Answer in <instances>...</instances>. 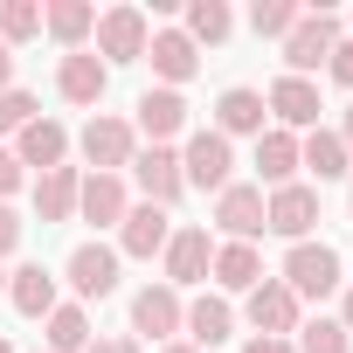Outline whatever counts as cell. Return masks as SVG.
<instances>
[{"mask_svg": "<svg viewBox=\"0 0 353 353\" xmlns=\"http://www.w3.org/2000/svg\"><path fill=\"white\" fill-rule=\"evenodd\" d=\"M277 284H284L298 305H305V298H332V291L346 284V277H339V250H332V243H291Z\"/></svg>", "mask_w": 353, "mask_h": 353, "instance_id": "cell-1", "label": "cell"}, {"mask_svg": "<svg viewBox=\"0 0 353 353\" xmlns=\"http://www.w3.org/2000/svg\"><path fill=\"white\" fill-rule=\"evenodd\" d=\"M8 152L21 159V173H28V166L56 173V166L70 159V132H63L56 118H35V125H21V132H14V145H8Z\"/></svg>", "mask_w": 353, "mask_h": 353, "instance_id": "cell-18", "label": "cell"}, {"mask_svg": "<svg viewBox=\"0 0 353 353\" xmlns=\"http://www.w3.org/2000/svg\"><path fill=\"white\" fill-rule=\"evenodd\" d=\"M298 166L312 173V181H346V173H353V152L339 145V132H325V125H319V132H305V139H298Z\"/></svg>", "mask_w": 353, "mask_h": 353, "instance_id": "cell-24", "label": "cell"}, {"mask_svg": "<svg viewBox=\"0 0 353 353\" xmlns=\"http://www.w3.org/2000/svg\"><path fill=\"white\" fill-rule=\"evenodd\" d=\"M181 319H188V305H181V291L173 284H139L132 291V332L139 339H181Z\"/></svg>", "mask_w": 353, "mask_h": 353, "instance_id": "cell-7", "label": "cell"}, {"mask_svg": "<svg viewBox=\"0 0 353 353\" xmlns=\"http://www.w3.org/2000/svg\"><path fill=\"white\" fill-rule=\"evenodd\" d=\"M14 250H21V215L0 201V256H14Z\"/></svg>", "mask_w": 353, "mask_h": 353, "instance_id": "cell-35", "label": "cell"}, {"mask_svg": "<svg viewBox=\"0 0 353 353\" xmlns=\"http://www.w3.org/2000/svg\"><path fill=\"white\" fill-rule=\"evenodd\" d=\"M35 35H42V8H35V0H0V42L21 49Z\"/></svg>", "mask_w": 353, "mask_h": 353, "instance_id": "cell-30", "label": "cell"}, {"mask_svg": "<svg viewBox=\"0 0 353 353\" xmlns=\"http://www.w3.org/2000/svg\"><path fill=\"white\" fill-rule=\"evenodd\" d=\"M166 243H173V215H166V208H152V201L125 208V222H118V256H159Z\"/></svg>", "mask_w": 353, "mask_h": 353, "instance_id": "cell-16", "label": "cell"}, {"mask_svg": "<svg viewBox=\"0 0 353 353\" xmlns=\"http://www.w3.org/2000/svg\"><path fill=\"white\" fill-rule=\"evenodd\" d=\"M298 21H305L298 0H256V14H250V28H256V35H270V42H284Z\"/></svg>", "mask_w": 353, "mask_h": 353, "instance_id": "cell-32", "label": "cell"}, {"mask_svg": "<svg viewBox=\"0 0 353 353\" xmlns=\"http://www.w3.org/2000/svg\"><path fill=\"white\" fill-rule=\"evenodd\" d=\"M215 229H222L229 243H256V236H263V188L229 181V188L215 194Z\"/></svg>", "mask_w": 353, "mask_h": 353, "instance_id": "cell-11", "label": "cell"}, {"mask_svg": "<svg viewBox=\"0 0 353 353\" xmlns=\"http://www.w3.org/2000/svg\"><path fill=\"white\" fill-rule=\"evenodd\" d=\"M159 353H194V346H188V339H166V346H159Z\"/></svg>", "mask_w": 353, "mask_h": 353, "instance_id": "cell-42", "label": "cell"}, {"mask_svg": "<svg viewBox=\"0 0 353 353\" xmlns=\"http://www.w3.org/2000/svg\"><path fill=\"white\" fill-rule=\"evenodd\" d=\"M325 70H332V83H339V90H353V35H339V49H332V63H325Z\"/></svg>", "mask_w": 353, "mask_h": 353, "instance_id": "cell-34", "label": "cell"}, {"mask_svg": "<svg viewBox=\"0 0 353 353\" xmlns=\"http://www.w3.org/2000/svg\"><path fill=\"white\" fill-rule=\"evenodd\" d=\"M243 312H250V325H256L263 339H291V332H298V298H291L277 277H263V284L250 291V305H243Z\"/></svg>", "mask_w": 353, "mask_h": 353, "instance_id": "cell-19", "label": "cell"}, {"mask_svg": "<svg viewBox=\"0 0 353 353\" xmlns=\"http://www.w3.org/2000/svg\"><path fill=\"white\" fill-rule=\"evenodd\" d=\"M159 263H166V284H173V291H188V284H201V277H208V263H215V236H208L201 222L173 229V243L159 250Z\"/></svg>", "mask_w": 353, "mask_h": 353, "instance_id": "cell-9", "label": "cell"}, {"mask_svg": "<svg viewBox=\"0 0 353 353\" xmlns=\"http://www.w3.org/2000/svg\"><path fill=\"white\" fill-rule=\"evenodd\" d=\"M21 181H28V173H21V159H14L8 145H0V201H8V194H14Z\"/></svg>", "mask_w": 353, "mask_h": 353, "instance_id": "cell-36", "label": "cell"}, {"mask_svg": "<svg viewBox=\"0 0 353 353\" xmlns=\"http://www.w3.org/2000/svg\"><path fill=\"white\" fill-rule=\"evenodd\" d=\"M132 111H139L132 132H145L152 145H166V139H181V132H188V97H181V90H145Z\"/></svg>", "mask_w": 353, "mask_h": 353, "instance_id": "cell-21", "label": "cell"}, {"mask_svg": "<svg viewBox=\"0 0 353 353\" xmlns=\"http://www.w3.org/2000/svg\"><path fill=\"white\" fill-rule=\"evenodd\" d=\"M332 49H339V21H332L325 8H319V14L305 8V21L284 35V77H312V70H325Z\"/></svg>", "mask_w": 353, "mask_h": 353, "instance_id": "cell-4", "label": "cell"}, {"mask_svg": "<svg viewBox=\"0 0 353 353\" xmlns=\"http://www.w3.org/2000/svg\"><path fill=\"white\" fill-rule=\"evenodd\" d=\"M56 90H63V104H104V90H111V70H104L90 49H70V56L56 63Z\"/></svg>", "mask_w": 353, "mask_h": 353, "instance_id": "cell-17", "label": "cell"}, {"mask_svg": "<svg viewBox=\"0 0 353 353\" xmlns=\"http://www.w3.org/2000/svg\"><path fill=\"white\" fill-rule=\"evenodd\" d=\"M42 325H49V353H83V346L97 339V332H90V312H83V305H56V312H49Z\"/></svg>", "mask_w": 353, "mask_h": 353, "instance_id": "cell-29", "label": "cell"}, {"mask_svg": "<svg viewBox=\"0 0 353 353\" xmlns=\"http://www.w3.org/2000/svg\"><path fill=\"white\" fill-rule=\"evenodd\" d=\"M298 353H353V332L339 319H298Z\"/></svg>", "mask_w": 353, "mask_h": 353, "instance_id": "cell-31", "label": "cell"}, {"mask_svg": "<svg viewBox=\"0 0 353 353\" xmlns=\"http://www.w3.org/2000/svg\"><path fill=\"white\" fill-rule=\"evenodd\" d=\"M263 104H270L277 132H319V111H325V97H319L312 77H277V83L263 90Z\"/></svg>", "mask_w": 353, "mask_h": 353, "instance_id": "cell-8", "label": "cell"}, {"mask_svg": "<svg viewBox=\"0 0 353 353\" xmlns=\"http://www.w3.org/2000/svg\"><path fill=\"white\" fill-rule=\"evenodd\" d=\"M42 28L63 42V56L70 49H83L90 35H97V8H90V0H49V8H42Z\"/></svg>", "mask_w": 353, "mask_h": 353, "instance_id": "cell-26", "label": "cell"}, {"mask_svg": "<svg viewBox=\"0 0 353 353\" xmlns=\"http://www.w3.org/2000/svg\"><path fill=\"white\" fill-rule=\"evenodd\" d=\"M243 353H298V346H291V339H263V332H250V346H243Z\"/></svg>", "mask_w": 353, "mask_h": 353, "instance_id": "cell-38", "label": "cell"}, {"mask_svg": "<svg viewBox=\"0 0 353 353\" xmlns=\"http://www.w3.org/2000/svg\"><path fill=\"white\" fill-rule=\"evenodd\" d=\"M125 208H132L125 173H83V188H77V215H83L90 229H118Z\"/></svg>", "mask_w": 353, "mask_h": 353, "instance_id": "cell-15", "label": "cell"}, {"mask_svg": "<svg viewBox=\"0 0 353 353\" xmlns=\"http://www.w3.org/2000/svg\"><path fill=\"white\" fill-rule=\"evenodd\" d=\"M346 208H353V188H346Z\"/></svg>", "mask_w": 353, "mask_h": 353, "instance_id": "cell-45", "label": "cell"}, {"mask_svg": "<svg viewBox=\"0 0 353 353\" xmlns=\"http://www.w3.org/2000/svg\"><path fill=\"white\" fill-rule=\"evenodd\" d=\"M339 145L353 152V104H346V125H339Z\"/></svg>", "mask_w": 353, "mask_h": 353, "instance_id": "cell-41", "label": "cell"}, {"mask_svg": "<svg viewBox=\"0 0 353 353\" xmlns=\"http://www.w3.org/2000/svg\"><path fill=\"white\" fill-rule=\"evenodd\" d=\"M312 222H319V188L291 181V188H270V194H263V229H270V236L312 243Z\"/></svg>", "mask_w": 353, "mask_h": 353, "instance_id": "cell-6", "label": "cell"}, {"mask_svg": "<svg viewBox=\"0 0 353 353\" xmlns=\"http://www.w3.org/2000/svg\"><path fill=\"white\" fill-rule=\"evenodd\" d=\"M339 325H346V332H353V291H346V298H339Z\"/></svg>", "mask_w": 353, "mask_h": 353, "instance_id": "cell-40", "label": "cell"}, {"mask_svg": "<svg viewBox=\"0 0 353 353\" xmlns=\"http://www.w3.org/2000/svg\"><path fill=\"white\" fill-rule=\"evenodd\" d=\"M132 181L145 188L152 208H173V201L188 194V181H181V152H173V145H145V152H132Z\"/></svg>", "mask_w": 353, "mask_h": 353, "instance_id": "cell-10", "label": "cell"}, {"mask_svg": "<svg viewBox=\"0 0 353 353\" xmlns=\"http://www.w3.org/2000/svg\"><path fill=\"white\" fill-rule=\"evenodd\" d=\"M256 173H263V181L270 188H291V173H298V132H263L256 139Z\"/></svg>", "mask_w": 353, "mask_h": 353, "instance_id": "cell-27", "label": "cell"}, {"mask_svg": "<svg viewBox=\"0 0 353 353\" xmlns=\"http://www.w3.org/2000/svg\"><path fill=\"white\" fill-rule=\"evenodd\" d=\"M181 339H188L194 353L236 339V312H229V298H222V291H201V298L188 305V319H181Z\"/></svg>", "mask_w": 353, "mask_h": 353, "instance_id": "cell-20", "label": "cell"}, {"mask_svg": "<svg viewBox=\"0 0 353 353\" xmlns=\"http://www.w3.org/2000/svg\"><path fill=\"white\" fill-rule=\"evenodd\" d=\"M208 277L222 284V291H256L263 284V256H256V243H215V263H208Z\"/></svg>", "mask_w": 353, "mask_h": 353, "instance_id": "cell-22", "label": "cell"}, {"mask_svg": "<svg viewBox=\"0 0 353 353\" xmlns=\"http://www.w3.org/2000/svg\"><path fill=\"white\" fill-rule=\"evenodd\" d=\"M145 63H152L159 90H181V83L201 70V49H194L181 28H152V42H145Z\"/></svg>", "mask_w": 353, "mask_h": 353, "instance_id": "cell-14", "label": "cell"}, {"mask_svg": "<svg viewBox=\"0 0 353 353\" xmlns=\"http://www.w3.org/2000/svg\"><path fill=\"white\" fill-rule=\"evenodd\" d=\"M8 298H14V312L21 319H49L63 298H56V277L42 270V263H21V270H8Z\"/></svg>", "mask_w": 353, "mask_h": 353, "instance_id": "cell-25", "label": "cell"}, {"mask_svg": "<svg viewBox=\"0 0 353 353\" xmlns=\"http://www.w3.org/2000/svg\"><path fill=\"white\" fill-rule=\"evenodd\" d=\"M83 353H139V339H132V332H104V339H90Z\"/></svg>", "mask_w": 353, "mask_h": 353, "instance_id": "cell-37", "label": "cell"}, {"mask_svg": "<svg viewBox=\"0 0 353 353\" xmlns=\"http://www.w3.org/2000/svg\"><path fill=\"white\" fill-rule=\"evenodd\" d=\"M77 188H83V166H56V173H35V215H42V229L77 215Z\"/></svg>", "mask_w": 353, "mask_h": 353, "instance_id": "cell-23", "label": "cell"}, {"mask_svg": "<svg viewBox=\"0 0 353 353\" xmlns=\"http://www.w3.org/2000/svg\"><path fill=\"white\" fill-rule=\"evenodd\" d=\"M229 28H236V14L222 8V0H188V42L194 49H215V42H229Z\"/></svg>", "mask_w": 353, "mask_h": 353, "instance_id": "cell-28", "label": "cell"}, {"mask_svg": "<svg viewBox=\"0 0 353 353\" xmlns=\"http://www.w3.org/2000/svg\"><path fill=\"white\" fill-rule=\"evenodd\" d=\"M63 277H70L77 298H111L118 291V250L111 243H77L70 263H63Z\"/></svg>", "mask_w": 353, "mask_h": 353, "instance_id": "cell-12", "label": "cell"}, {"mask_svg": "<svg viewBox=\"0 0 353 353\" xmlns=\"http://www.w3.org/2000/svg\"><path fill=\"white\" fill-rule=\"evenodd\" d=\"M77 152L90 159V173H118V166H132V152H139V132H132L125 118L97 111V118L77 132Z\"/></svg>", "mask_w": 353, "mask_h": 353, "instance_id": "cell-5", "label": "cell"}, {"mask_svg": "<svg viewBox=\"0 0 353 353\" xmlns=\"http://www.w3.org/2000/svg\"><path fill=\"white\" fill-rule=\"evenodd\" d=\"M0 298H8V270H0Z\"/></svg>", "mask_w": 353, "mask_h": 353, "instance_id": "cell-43", "label": "cell"}, {"mask_svg": "<svg viewBox=\"0 0 353 353\" xmlns=\"http://www.w3.org/2000/svg\"><path fill=\"white\" fill-rule=\"evenodd\" d=\"M0 90H14V49L0 42Z\"/></svg>", "mask_w": 353, "mask_h": 353, "instance_id": "cell-39", "label": "cell"}, {"mask_svg": "<svg viewBox=\"0 0 353 353\" xmlns=\"http://www.w3.org/2000/svg\"><path fill=\"white\" fill-rule=\"evenodd\" d=\"M229 173H236V145H229L215 125H208V132H188V145H181V181L222 194V188H229Z\"/></svg>", "mask_w": 353, "mask_h": 353, "instance_id": "cell-3", "label": "cell"}, {"mask_svg": "<svg viewBox=\"0 0 353 353\" xmlns=\"http://www.w3.org/2000/svg\"><path fill=\"white\" fill-rule=\"evenodd\" d=\"M270 104H263V90H250V83H229L222 97H215V132L222 139H263L270 125Z\"/></svg>", "mask_w": 353, "mask_h": 353, "instance_id": "cell-13", "label": "cell"}, {"mask_svg": "<svg viewBox=\"0 0 353 353\" xmlns=\"http://www.w3.org/2000/svg\"><path fill=\"white\" fill-rule=\"evenodd\" d=\"M42 118V104L28 97V90H0V139H14L21 125H35Z\"/></svg>", "mask_w": 353, "mask_h": 353, "instance_id": "cell-33", "label": "cell"}, {"mask_svg": "<svg viewBox=\"0 0 353 353\" xmlns=\"http://www.w3.org/2000/svg\"><path fill=\"white\" fill-rule=\"evenodd\" d=\"M0 353H14V346H8V339H0Z\"/></svg>", "mask_w": 353, "mask_h": 353, "instance_id": "cell-44", "label": "cell"}, {"mask_svg": "<svg viewBox=\"0 0 353 353\" xmlns=\"http://www.w3.org/2000/svg\"><path fill=\"white\" fill-rule=\"evenodd\" d=\"M145 42H152V21H145V8H104L97 14V63L111 70V63H145Z\"/></svg>", "mask_w": 353, "mask_h": 353, "instance_id": "cell-2", "label": "cell"}]
</instances>
